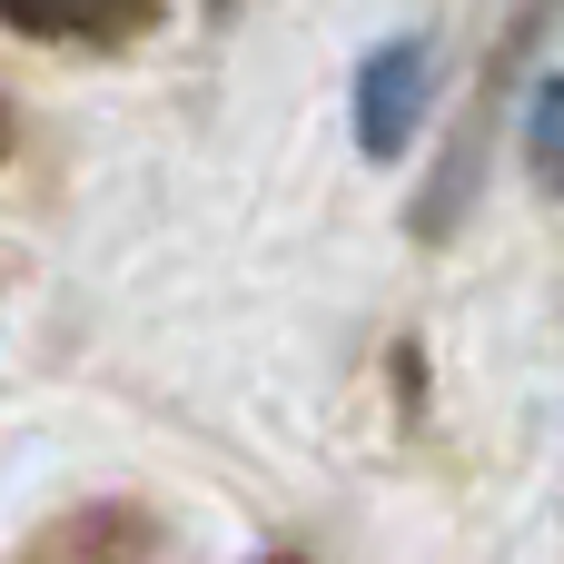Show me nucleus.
Returning a JSON list of instances; mask_svg holds the SVG:
<instances>
[{"mask_svg":"<svg viewBox=\"0 0 564 564\" xmlns=\"http://www.w3.org/2000/svg\"><path fill=\"white\" fill-rule=\"evenodd\" d=\"M426 99H436V50H426V40H377V50L357 59V149H367V159L416 149Z\"/></svg>","mask_w":564,"mask_h":564,"instance_id":"1","label":"nucleus"},{"mask_svg":"<svg viewBox=\"0 0 564 564\" xmlns=\"http://www.w3.org/2000/svg\"><path fill=\"white\" fill-rule=\"evenodd\" d=\"M525 159H535L545 198H564V69H545L535 99H525Z\"/></svg>","mask_w":564,"mask_h":564,"instance_id":"2","label":"nucleus"}]
</instances>
